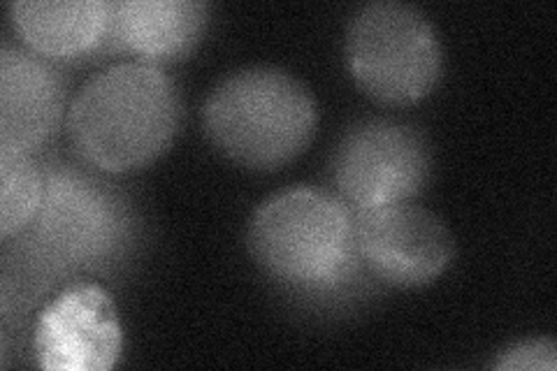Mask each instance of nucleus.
<instances>
[{
  "label": "nucleus",
  "mask_w": 557,
  "mask_h": 371,
  "mask_svg": "<svg viewBox=\"0 0 557 371\" xmlns=\"http://www.w3.org/2000/svg\"><path fill=\"white\" fill-rule=\"evenodd\" d=\"M180 91L156 63L126 61L86 82L67 112V133L84 163L128 172L163 153L180 128Z\"/></svg>",
  "instance_id": "f257e3e1"
},
{
  "label": "nucleus",
  "mask_w": 557,
  "mask_h": 371,
  "mask_svg": "<svg viewBox=\"0 0 557 371\" xmlns=\"http://www.w3.org/2000/svg\"><path fill=\"white\" fill-rule=\"evenodd\" d=\"M249 249L278 284L305 295L339 293L364 268L351 207L313 186L278 190L260 205L249 223Z\"/></svg>",
  "instance_id": "f03ea898"
},
{
  "label": "nucleus",
  "mask_w": 557,
  "mask_h": 371,
  "mask_svg": "<svg viewBox=\"0 0 557 371\" xmlns=\"http://www.w3.org/2000/svg\"><path fill=\"white\" fill-rule=\"evenodd\" d=\"M42 174L40 207L16 235L30 272L51 276L102 270L128 253L137 221L114 186L65 163H49Z\"/></svg>",
  "instance_id": "7ed1b4c3"
},
{
  "label": "nucleus",
  "mask_w": 557,
  "mask_h": 371,
  "mask_svg": "<svg viewBox=\"0 0 557 371\" xmlns=\"http://www.w3.org/2000/svg\"><path fill=\"white\" fill-rule=\"evenodd\" d=\"M317 121L309 88L274 65L235 70L202 104V126L212 145L253 170L293 161L311 143Z\"/></svg>",
  "instance_id": "20e7f679"
},
{
  "label": "nucleus",
  "mask_w": 557,
  "mask_h": 371,
  "mask_svg": "<svg viewBox=\"0 0 557 371\" xmlns=\"http://www.w3.org/2000/svg\"><path fill=\"white\" fill-rule=\"evenodd\" d=\"M346 63L364 94L409 104L425 98L442 75V45L428 16L407 3L362 5L346 30Z\"/></svg>",
  "instance_id": "39448f33"
},
{
  "label": "nucleus",
  "mask_w": 557,
  "mask_h": 371,
  "mask_svg": "<svg viewBox=\"0 0 557 371\" xmlns=\"http://www.w3.org/2000/svg\"><path fill=\"white\" fill-rule=\"evenodd\" d=\"M432 153L425 135L403 121H360L333 156L337 196L351 211L409 202L430 182Z\"/></svg>",
  "instance_id": "423d86ee"
},
{
  "label": "nucleus",
  "mask_w": 557,
  "mask_h": 371,
  "mask_svg": "<svg viewBox=\"0 0 557 371\" xmlns=\"http://www.w3.org/2000/svg\"><path fill=\"white\" fill-rule=\"evenodd\" d=\"M356 249L376 279L413 288L437 279L453 260V237L430 209L397 202L354 211Z\"/></svg>",
  "instance_id": "0eeeda50"
},
{
  "label": "nucleus",
  "mask_w": 557,
  "mask_h": 371,
  "mask_svg": "<svg viewBox=\"0 0 557 371\" xmlns=\"http://www.w3.org/2000/svg\"><path fill=\"white\" fill-rule=\"evenodd\" d=\"M65 102L59 70L35 51L0 49V147L33 153L54 135Z\"/></svg>",
  "instance_id": "6e6552de"
},
{
  "label": "nucleus",
  "mask_w": 557,
  "mask_h": 371,
  "mask_svg": "<svg viewBox=\"0 0 557 371\" xmlns=\"http://www.w3.org/2000/svg\"><path fill=\"white\" fill-rule=\"evenodd\" d=\"M207 16L209 5L196 0H116L102 45L131 51L145 63L177 59L202 38Z\"/></svg>",
  "instance_id": "1a4fd4ad"
},
{
  "label": "nucleus",
  "mask_w": 557,
  "mask_h": 371,
  "mask_svg": "<svg viewBox=\"0 0 557 371\" xmlns=\"http://www.w3.org/2000/svg\"><path fill=\"white\" fill-rule=\"evenodd\" d=\"M110 3L104 0H16L12 24L24 42L49 59H75L102 45Z\"/></svg>",
  "instance_id": "9d476101"
},
{
  "label": "nucleus",
  "mask_w": 557,
  "mask_h": 371,
  "mask_svg": "<svg viewBox=\"0 0 557 371\" xmlns=\"http://www.w3.org/2000/svg\"><path fill=\"white\" fill-rule=\"evenodd\" d=\"M42 168L20 149L0 147V237L20 235L40 207Z\"/></svg>",
  "instance_id": "9b49d317"
},
{
  "label": "nucleus",
  "mask_w": 557,
  "mask_h": 371,
  "mask_svg": "<svg viewBox=\"0 0 557 371\" xmlns=\"http://www.w3.org/2000/svg\"><path fill=\"white\" fill-rule=\"evenodd\" d=\"M553 339H528L509 346L497 356L495 369H528V371H553L557 367Z\"/></svg>",
  "instance_id": "f8f14e48"
}]
</instances>
